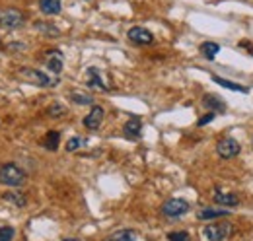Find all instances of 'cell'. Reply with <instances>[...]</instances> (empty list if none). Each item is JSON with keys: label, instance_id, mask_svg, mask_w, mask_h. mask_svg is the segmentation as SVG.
<instances>
[{"label": "cell", "instance_id": "6da1fadb", "mask_svg": "<svg viewBox=\"0 0 253 241\" xmlns=\"http://www.w3.org/2000/svg\"><path fill=\"white\" fill-rule=\"evenodd\" d=\"M24 82H28V84H33V86H39V88H53V86H57V78H53V76H49V74H45V72H41V70H35V68H22L20 70V74H18Z\"/></svg>", "mask_w": 253, "mask_h": 241}, {"label": "cell", "instance_id": "9a60e30c", "mask_svg": "<svg viewBox=\"0 0 253 241\" xmlns=\"http://www.w3.org/2000/svg\"><path fill=\"white\" fill-rule=\"evenodd\" d=\"M230 210H220V208H201L197 212V218L199 220H216L222 216H228Z\"/></svg>", "mask_w": 253, "mask_h": 241}, {"label": "cell", "instance_id": "9c48e42d", "mask_svg": "<svg viewBox=\"0 0 253 241\" xmlns=\"http://www.w3.org/2000/svg\"><path fill=\"white\" fill-rule=\"evenodd\" d=\"M103 115H105V111H103L99 105H94V107H92V111L84 117V126H86V128H90V130L99 128V124H101V120H103Z\"/></svg>", "mask_w": 253, "mask_h": 241}, {"label": "cell", "instance_id": "7a4b0ae2", "mask_svg": "<svg viewBox=\"0 0 253 241\" xmlns=\"http://www.w3.org/2000/svg\"><path fill=\"white\" fill-rule=\"evenodd\" d=\"M26 181V171L20 169L16 163H4L0 165V183L6 187H20Z\"/></svg>", "mask_w": 253, "mask_h": 241}, {"label": "cell", "instance_id": "8992f818", "mask_svg": "<svg viewBox=\"0 0 253 241\" xmlns=\"http://www.w3.org/2000/svg\"><path fill=\"white\" fill-rule=\"evenodd\" d=\"M240 152H242L240 142L234 140L232 136H224V138L218 140V144H216V154L220 156L222 160H232V158H236Z\"/></svg>", "mask_w": 253, "mask_h": 241}, {"label": "cell", "instance_id": "5bb4252c", "mask_svg": "<svg viewBox=\"0 0 253 241\" xmlns=\"http://www.w3.org/2000/svg\"><path fill=\"white\" fill-rule=\"evenodd\" d=\"M61 0H39V10L45 16H57L61 14Z\"/></svg>", "mask_w": 253, "mask_h": 241}, {"label": "cell", "instance_id": "ffe728a7", "mask_svg": "<svg viewBox=\"0 0 253 241\" xmlns=\"http://www.w3.org/2000/svg\"><path fill=\"white\" fill-rule=\"evenodd\" d=\"M212 80L216 82V84H220L222 88H228V90L232 91H240V93H248V88L246 86H240V84H236V82H230V80H224L220 76H212Z\"/></svg>", "mask_w": 253, "mask_h": 241}, {"label": "cell", "instance_id": "44dd1931", "mask_svg": "<svg viewBox=\"0 0 253 241\" xmlns=\"http://www.w3.org/2000/svg\"><path fill=\"white\" fill-rule=\"evenodd\" d=\"M70 99L74 103H78V105H92L94 103V97L88 95V93H82V91H72L70 93Z\"/></svg>", "mask_w": 253, "mask_h": 241}, {"label": "cell", "instance_id": "d4e9b609", "mask_svg": "<svg viewBox=\"0 0 253 241\" xmlns=\"http://www.w3.org/2000/svg\"><path fill=\"white\" fill-rule=\"evenodd\" d=\"M168 240L169 241H191V238L187 232H169V234H168Z\"/></svg>", "mask_w": 253, "mask_h": 241}, {"label": "cell", "instance_id": "7c38bea8", "mask_svg": "<svg viewBox=\"0 0 253 241\" xmlns=\"http://www.w3.org/2000/svg\"><path fill=\"white\" fill-rule=\"evenodd\" d=\"M86 76H88V86L90 88H94V90H99V91H109V86H105V82L101 80V74H99V70L97 68H88V72H86Z\"/></svg>", "mask_w": 253, "mask_h": 241}, {"label": "cell", "instance_id": "4316f807", "mask_svg": "<svg viewBox=\"0 0 253 241\" xmlns=\"http://www.w3.org/2000/svg\"><path fill=\"white\" fill-rule=\"evenodd\" d=\"M214 117H216V113H212V111H211V113H207V115H205L203 119H199V122H197V124H199V126H205L207 122H211V120H214Z\"/></svg>", "mask_w": 253, "mask_h": 241}, {"label": "cell", "instance_id": "83f0119b", "mask_svg": "<svg viewBox=\"0 0 253 241\" xmlns=\"http://www.w3.org/2000/svg\"><path fill=\"white\" fill-rule=\"evenodd\" d=\"M63 241H80V240H72V238H68V240H63Z\"/></svg>", "mask_w": 253, "mask_h": 241}, {"label": "cell", "instance_id": "cb8c5ba5", "mask_svg": "<svg viewBox=\"0 0 253 241\" xmlns=\"http://www.w3.org/2000/svg\"><path fill=\"white\" fill-rule=\"evenodd\" d=\"M64 113H66V107L61 105V103H53V107H49V115H51L53 119H59Z\"/></svg>", "mask_w": 253, "mask_h": 241}, {"label": "cell", "instance_id": "f1b7e54d", "mask_svg": "<svg viewBox=\"0 0 253 241\" xmlns=\"http://www.w3.org/2000/svg\"><path fill=\"white\" fill-rule=\"evenodd\" d=\"M0 45H2V41H0Z\"/></svg>", "mask_w": 253, "mask_h": 241}, {"label": "cell", "instance_id": "8fae6325", "mask_svg": "<svg viewBox=\"0 0 253 241\" xmlns=\"http://www.w3.org/2000/svg\"><path fill=\"white\" fill-rule=\"evenodd\" d=\"M203 105L209 107L212 113H224V111H226V103L222 101V97L214 95V93H207V95L203 97Z\"/></svg>", "mask_w": 253, "mask_h": 241}, {"label": "cell", "instance_id": "52a82bcc", "mask_svg": "<svg viewBox=\"0 0 253 241\" xmlns=\"http://www.w3.org/2000/svg\"><path fill=\"white\" fill-rule=\"evenodd\" d=\"M126 37L136 45H152L154 43V35L146 28H130Z\"/></svg>", "mask_w": 253, "mask_h": 241}, {"label": "cell", "instance_id": "603a6c76", "mask_svg": "<svg viewBox=\"0 0 253 241\" xmlns=\"http://www.w3.org/2000/svg\"><path fill=\"white\" fill-rule=\"evenodd\" d=\"M16 236V230L12 226H2L0 228V241H12Z\"/></svg>", "mask_w": 253, "mask_h": 241}, {"label": "cell", "instance_id": "5b68a950", "mask_svg": "<svg viewBox=\"0 0 253 241\" xmlns=\"http://www.w3.org/2000/svg\"><path fill=\"white\" fill-rule=\"evenodd\" d=\"M189 212V202L183 199H169L162 204V214L168 218H179Z\"/></svg>", "mask_w": 253, "mask_h": 241}, {"label": "cell", "instance_id": "2e32d148", "mask_svg": "<svg viewBox=\"0 0 253 241\" xmlns=\"http://www.w3.org/2000/svg\"><path fill=\"white\" fill-rule=\"evenodd\" d=\"M59 142H61V132L59 130H49L47 136L43 138V146L51 152H55L59 148Z\"/></svg>", "mask_w": 253, "mask_h": 241}, {"label": "cell", "instance_id": "484cf974", "mask_svg": "<svg viewBox=\"0 0 253 241\" xmlns=\"http://www.w3.org/2000/svg\"><path fill=\"white\" fill-rule=\"evenodd\" d=\"M35 28H37L39 31L51 33V35H57V33H59V30H57V28H53V26H49V24H45V22H37V24H35Z\"/></svg>", "mask_w": 253, "mask_h": 241}, {"label": "cell", "instance_id": "ba28073f", "mask_svg": "<svg viewBox=\"0 0 253 241\" xmlns=\"http://www.w3.org/2000/svg\"><path fill=\"white\" fill-rule=\"evenodd\" d=\"M63 53L61 51H49L47 53V57H45V64H47V68L55 74V76H59L61 72H63Z\"/></svg>", "mask_w": 253, "mask_h": 241}, {"label": "cell", "instance_id": "277c9868", "mask_svg": "<svg viewBox=\"0 0 253 241\" xmlns=\"http://www.w3.org/2000/svg\"><path fill=\"white\" fill-rule=\"evenodd\" d=\"M232 232H234L232 224H226V222L212 224V226H205V230H203L205 238L209 241H226L232 236Z\"/></svg>", "mask_w": 253, "mask_h": 241}, {"label": "cell", "instance_id": "4fadbf2b", "mask_svg": "<svg viewBox=\"0 0 253 241\" xmlns=\"http://www.w3.org/2000/svg\"><path fill=\"white\" fill-rule=\"evenodd\" d=\"M214 202L220 204V206H238L240 199L234 193H220V191H216L214 193Z\"/></svg>", "mask_w": 253, "mask_h": 241}, {"label": "cell", "instance_id": "d6986e66", "mask_svg": "<svg viewBox=\"0 0 253 241\" xmlns=\"http://www.w3.org/2000/svg\"><path fill=\"white\" fill-rule=\"evenodd\" d=\"M218 51H220V45L218 43H212V41H207V43H203L201 45V53H203V57L209 60H212L216 55H218Z\"/></svg>", "mask_w": 253, "mask_h": 241}, {"label": "cell", "instance_id": "3957f363", "mask_svg": "<svg viewBox=\"0 0 253 241\" xmlns=\"http://www.w3.org/2000/svg\"><path fill=\"white\" fill-rule=\"evenodd\" d=\"M24 14L16 8H6V10H0V28L2 30H16L24 24Z\"/></svg>", "mask_w": 253, "mask_h": 241}, {"label": "cell", "instance_id": "e0dca14e", "mask_svg": "<svg viewBox=\"0 0 253 241\" xmlns=\"http://www.w3.org/2000/svg\"><path fill=\"white\" fill-rule=\"evenodd\" d=\"M136 232L134 230H119V232H115V234H111L107 240L103 241H136Z\"/></svg>", "mask_w": 253, "mask_h": 241}, {"label": "cell", "instance_id": "7402d4cb", "mask_svg": "<svg viewBox=\"0 0 253 241\" xmlns=\"http://www.w3.org/2000/svg\"><path fill=\"white\" fill-rule=\"evenodd\" d=\"M84 144H86V140H84V138L74 136V138H70V140L66 142V152H76L78 148H82Z\"/></svg>", "mask_w": 253, "mask_h": 241}, {"label": "cell", "instance_id": "ac0fdd59", "mask_svg": "<svg viewBox=\"0 0 253 241\" xmlns=\"http://www.w3.org/2000/svg\"><path fill=\"white\" fill-rule=\"evenodd\" d=\"M2 199H4L6 202H10V204L18 206V208H22V206H26V204H28L26 197H24L22 193H16V191H12V193H4V195H2Z\"/></svg>", "mask_w": 253, "mask_h": 241}, {"label": "cell", "instance_id": "30bf717a", "mask_svg": "<svg viewBox=\"0 0 253 241\" xmlns=\"http://www.w3.org/2000/svg\"><path fill=\"white\" fill-rule=\"evenodd\" d=\"M140 130H142V120L138 117L128 119L125 122V126H123V132H125V136L128 140H138L140 138Z\"/></svg>", "mask_w": 253, "mask_h": 241}]
</instances>
